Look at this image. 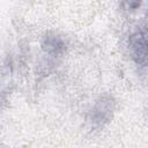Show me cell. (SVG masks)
<instances>
[{
  "mask_svg": "<svg viewBox=\"0 0 148 148\" xmlns=\"http://www.w3.org/2000/svg\"><path fill=\"white\" fill-rule=\"evenodd\" d=\"M113 110L114 99L109 95L102 96L96 101V103L91 108L88 114V120L94 127H103L111 120Z\"/></svg>",
  "mask_w": 148,
  "mask_h": 148,
  "instance_id": "obj_2",
  "label": "cell"
},
{
  "mask_svg": "<svg viewBox=\"0 0 148 148\" xmlns=\"http://www.w3.org/2000/svg\"><path fill=\"white\" fill-rule=\"evenodd\" d=\"M120 1H121L123 7H124L126 10H128V12H134V10H136V9L141 6V3H142L143 0H120Z\"/></svg>",
  "mask_w": 148,
  "mask_h": 148,
  "instance_id": "obj_4",
  "label": "cell"
},
{
  "mask_svg": "<svg viewBox=\"0 0 148 148\" xmlns=\"http://www.w3.org/2000/svg\"><path fill=\"white\" fill-rule=\"evenodd\" d=\"M128 51L132 60L141 67L148 66V28H139L128 38Z\"/></svg>",
  "mask_w": 148,
  "mask_h": 148,
  "instance_id": "obj_1",
  "label": "cell"
},
{
  "mask_svg": "<svg viewBox=\"0 0 148 148\" xmlns=\"http://www.w3.org/2000/svg\"><path fill=\"white\" fill-rule=\"evenodd\" d=\"M42 49L51 56H59L65 51L66 43L59 35L49 32L42 38Z\"/></svg>",
  "mask_w": 148,
  "mask_h": 148,
  "instance_id": "obj_3",
  "label": "cell"
}]
</instances>
